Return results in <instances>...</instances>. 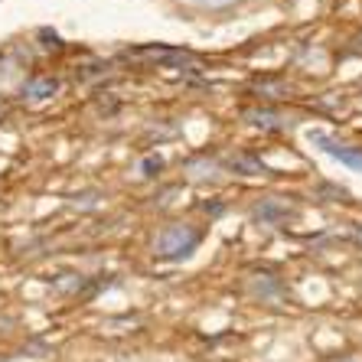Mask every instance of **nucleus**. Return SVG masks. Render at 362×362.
Returning a JSON list of instances; mask_svg holds the SVG:
<instances>
[{
    "mask_svg": "<svg viewBox=\"0 0 362 362\" xmlns=\"http://www.w3.org/2000/svg\"><path fill=\"white\" fill-rule=\"evenodd\" d=\"M310 144H317L323 153H329V157H337V160H343L346 167L353 170H362V151L359 147H349V144H339L333 134H327V131H310Z\"/></svg>",
    "mask_w": 362,
    "mask_h": 362,
    "instance_id": "obj_2",
    "label": "nucleus"
},
{
    "mask_svg": "<svg viewBox=\"0 0 362 362\" xmlns=\"http://www.w3.org/2000/svg\"><path fill=\"white\" fill-rule=\"evenodd\" d=\"M199 245V232L193 226H170L157 238V255L160 258H183Z\"/></svg>",
    "mask_w": 362,
    "mask_h": 362,
    "instance_id": "obj_1",
    "label": "nucleus"
},
{
    "mask_svg": "<svg viewBox=\"0 0 362 362\" xmlns=\"http://www.w3.org/2000/svg\"><path fill=\"white\" fill-rule=\"evenodd\" d=\"M131 59H147V62H186L189 56L186 52H180V49H163V46H144V49H131L127 52Z\"/></svg>",
    "mask_w": 362,
    "mask_h": 362,
    "instance_id": "obj_3",
    "label": "nucleus"
},
{
    "mask_svg": "<svg viewBox=\"0 0 362 362\" xmlns=\"http://www.w3.org/2000/svg\"><path fill=\"white\" fill-rule=\"evenodd\" d=\"M56 92H59V82H56V78H30V82L23 85L26 98H52Z\"/></svg>",
    "mask_w": 362,
    "mask_h": 362,
    "instance_id": "obj_4",
    "label": "nucleus"
}]
</instances>
